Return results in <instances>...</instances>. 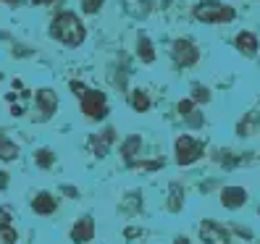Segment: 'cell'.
<instances>
[{"instance_id":"12","label":"cell","mask_w":260,"mask_h":244,"mask_svg":"<svg viewBox=\"0 0 260 244\" xmlns=\"http://www.w3.org/2000/svg\"><path fill=\"white\" fill-rule=\"evenodd\" d=\"M237 48H239L242 53H247V55H255V50H257V40H255V34L242 32V34L237 37Z\"/></svg>"},{"instance_id":"1","label":"cell","mask_w":260,"mask_h":244,"mask_svg":"<svg viewBox=\"0 0 260 244\" xmlns=\"http://www.w3.org/2000/svg\"><path fill=\"white\" fill-rule=\"evenodd\" d=\"M50 34L55 37V40H60L63 45H71V48H76V45H82V40H84V26H82V21L74 16V13H60L58 19H53V24H50Z\"/></svg>"},{"instance_id":"16","label":"cell","mask_w":260,"mask_h":244,"mask_svg":"<svg viewBox=\"0 0 260 244\" xmlns=\"http://www.w3.org/2000/svg\"><path fill=\"white\" fill-rule=\"evenodd\" d=\"M37 163L42 165V168H48V165L53 163V152H50V150H40V152H37Z\"/></svg>"},{"instance_id":"9","label":"cell","mask_w":260,"mask_h":244,"mask_svg":"<svg viewBox=\"0 0 260 244\" xmlns=\"http://www.w3.org/2000/svg\"><path fill=\"white\" fill-rule=\"evenodd\" d=\"M92 231H95V223H92V218H82L79 223L74 226L71 239H74V241H79V244H84V241L92 239Z\"/></svg>"},{"instance_id":"4","label":"cell","mask_w":260,"mask_h":244,"mask_svg":"<svg viewBox=\"0 0 260 244\" xmlns=\"http://www.w3.org/2000/svg\"><path fill=\"white\" fill-rule=\"evenodd\" d=\"M82 111L89 118H103L105 116V97H103V92H84L82 95Z\"/></svg>"},{"instance_id":"11","label":"cell","mask_w":260,"mask_h":244,"mask_svg":"<svg viewBox=\"0 0 260 244\" xmlns=\"http://www.w3.org/2000/svg\"><path fill=\"white\" fill-rule=\"evenodd\" d=\"M32 207H35V213H42V216H48V213L55 210V197H50V194H45V192H42V194L35 197Z\"/></svg>"},{"instance_id":"10","label":"cell","mask_w":260,"mask_h":244,"mask_svg":"<svg viewBox=\"0 0 260 244\" xmlns=\"http://www.w3.org/2000/svg\"><path fill=\"white\" fill-rule=\"evenodd\" d=\"M37 102H40L42 113L50 116L55 111V105H58V97H55V92H50V89H40V92H37Z\"/></svg>"},{"instance_id":"23","label":"cell","mask_w":260,"mask_h":244,"mask_svg":"<svg viewBox=\"0 0 260 244\" xmlns=\"http://www.w3.org/2000/svg\"><path fill=\"white\" fill-rule=\"evenodd\" d=\"M3 187H6V173L0 171V189H3Z\"/></svg>"},{"instance_id":"25","label":"cell","mask_w":260,"mask_h":244,"mask_svg":"<svg viewBox=\"0 0 260 244\" xmlns=\"http://www.w3.org/2000/svg\"><path fill=\"white\" fill-rule=\"evenodd\" d=\"M6 3H16V0H6Z\"/></svg>"},{"instance_id":"24","label":"cell","mask_w":260,"mask_h":244,"mask_svg":"<svg viewBox=\"0 0 260 244\" xmlns=\"http://www.w3.org/2000/svg\"><path fill=\"white\" fill-rule=\"evenodd\" d=\"M176 244H187V239H179V241H176Z\"/></svg>"},{"instance_id":"15","label":"cell","mask_w":260,"mask_h":244,"mask_svg":"<svg viewBox=\"0 0 260 244\" xmlns=\"http://www.w3.org/2000/svg\"><path fill=\"white\" fill-rule=\"evenodd\" d=\"M140 55H142L145 63H152V58H155V55H152V45H150V40L145 34L140 37Z\"/></svg>"},{"instance_id":"6","label":"cell","mask_w":260,"mask_h":244,"mask_svg":"<svg viewBox=\"0 0 260 244\" xmlns=\"http://www.w3.org/2000/svg\"><path fill=\"white\" fill-rule=\"evenodd\" d=\"M174 60L179 66H192L194 60H197V50H194V45L192 42H187V40H179L176 45H174Z\"/></svg>"},{"instance_id":"3","label":"cell","mask_w":260,"mask_h":244,"mask_svg":"<svg viewBox=\"0 0 260 244\" xmlns=\"http://www.w3.org/2000/svg\"><path fill=\"white\" fill-rule=\"evenodd\" d=\"M200 155H203V145L197 140H192V136H179V140H176V160L181 165L194 163Z\"/></svg>"},{"instance_id":"22","label":"cell","mask_w":260,"mask_h":244,"mask_svg":"<svg viewBox=\"0 0 260 244\" xmlns=\"http://www.w3.org/2000/svg\"><path fill=\"white\" fill-rule=\"evenodd\" d=\"M35 6H48V3H55V0H32Z\"/></svg>"},{"instance_id":"20","label":"cell","mask_w":260,"mask_h":244,"mask_svg":"<svg viewBox=\"0 0 260 244\" xmlns=\"http://www.w3.org/2000/svg\"><path fill=\"white\" fill-rule=\"evenodd\" d=\"M189 111H192V102H189V100L179 105V113H184V116H189Z\"/></svg>"},{"instance_id":"19","label":"cell","mask_w":260,"mask_h":244,"mask_svg":"<svg viewBox=\"0 0 260 244\" xmlns=\"http://www.w3.org/2000/svg\"><path fill=\"white\" fill-rule=\"evenodd\" d=\"M194 100H203V102H205V100H208V89L197 87V89H194Z\"/></svg>"},{"instance_id":"17","label":"cell","mask_w":260,"mask_h":244,"mask_svg":"<svg viewBox=\"0 0 260 244\" xmlns=\"http://www.w3.org/2000/svg\"><path fill=\"white\" fill-rule=\"evenodd\" d=\"M140 147V136H134V140H129L126 145H124V155H126V160H132L134 158V150Z\"/></svg>"},{"instance_id":"7","label":"cell","mask_w":260,"mask_h":244,"mask_svg":"<svg viewBox=\"0 0 260 244\" xmlns=\"http://www.w3.org/2000/svg\"><path fill=\"white\" fill-rule=\"evenodd\" d=\"M8 216H11V207H0V244H16V239H19Z\"/></svg>"},{"instance_id":"2","label":"cell","mask_w":260,"mask_h":244,"mask_svg":"<svg viewBox=\"0 0 260 244\" xmlns=\"http://www.w3.org/2000/svg\"><path fill=\"white\" fill-rule=\"evenodd\" d=\"M194 16L200 21H205V24H221V21L234 19V8L218 3V0H203V3L194 8Z\"/></svg>"},{"instance_id":"8","label":"cell","mask_w":260,"mask_h":244,"mask_svg":"<svg viewBox=\"0 0 260 244\" xmlns=\"http://www.w3.org/2000/svg\"><path fill=\"white\" fill-rule=\"evenodd\" d=\"M244 200H247V192H244L242 187H229V189L221 192V202L226 207H242Z\"/></svg>"},{"instance_id":"5","label":"cell","mask_w":260,"mask_h":244,"mask_svg":"<svg viewBox=\"0 0 260 244\" xmlns=\"http://www.w3.org/2000/svg\"><path fill=\"white\" fill-rule=\"evenodd\" d=\"M200 236H203L205 244H229V234L223 231L218 223H213V221L200 223Z\"/></svg>"},{"instance_id":"13","label":"cell","mask_w":260,"mask_h":244,"mask_svg":"<svg viewBox=\"0 0 260 244\" xmlns=\"http://www.w3.org/2000/svg\"><path fill=\"white\" fill-rule=\"evenodd\" d=\"M19 155V147L13 145V142H8V140H3L0 136V160H13Z\"/></svg>"},{"instance_id":"14","label":"cell","mask_w":260,"mask_h":244,"mask_svg":"<svg viewBox=\"0 0 260 244\" xmlns=\"http://www.w3.org/2000/svg\"><path fill=\"white\" fill-rule=\"evenodd\" d=\"M132 108H134V111H147V108H150V100H147V95L137 89V92L132 95Z\"/></svg>"},{"instance_id":"18","label":"cell","mask_w":260,"mask_h":244,"mask_svg":"<svg viewBox=\"0 0 260 244\" xmlns=\"http://www.w3.org/2000/svg\"><path fill=\"white\" fill-rule=\"evenodd\" d=\"M100 6H103V0H82V8H84L87 13H95Z\"/></svg>"},{"instance_id":"21","label":"cell","mask_w":260,"mask_h":244,"mask_svg":"<svg viewBox=\"0 0 260 244\" xmlns=\"http://www.w3.org/2000/svg\"><path fill=\"white\" fill-rule=\"evenodd\" d=\"M71 89H74V95H79V97H82V95H84V92H87V89H84V87H82V84H76V82H74V84H71Z\"/></svg>"}]
</instances>
